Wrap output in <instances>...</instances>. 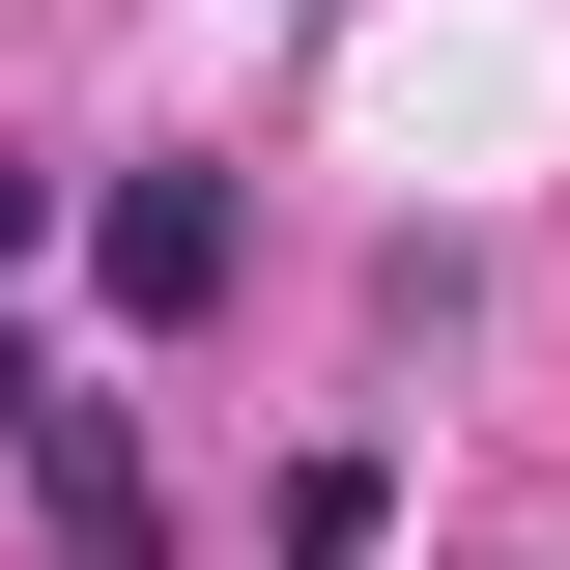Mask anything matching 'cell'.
Here are the masks:
<instances>
[{
	"label": "cell",
	"instance_id": "cell-1",
	"mask_svg": "<svg viewBox=\"0 0 570 570\" xmlns=\"http://www.w3.org/2000/svg\"><path fill=\"white\" fill-rule=\"evenodd\" d=\"M86 257H115V314L171 343V314H228V257H257V228H228V171H115V200H86Z\"/></svg>",
	"mask_w": 570,
	"mask_h": 570
},
{
	"label": "cell",
	"instance_id": "cell-2",
	"mask_svg": "<svg viewBox=\"0 0 570 570\" xmlns=\"http://www.w3.org/2000/svg\"><path fill=\"white\" fill-rule=\"evenodd\" d=\"M29 485H58V542H86V570H142V542H171V485H142V428L86 400V371L29 400Z\"/></svg>",
	"mask_w": 570,
	"mask_h": 570
},
{
	"label": "cell",
	"instance_id": "cell-3",
	"mask_svg": "<svg viewBox=\"0 0 570 570\" xmlns=\"http://www.w3.org/2000/svg\"><path fill=\"white\" fill-rule=\"evenodd\" d=\"M257 542H285V570H371V542H400V456H371V428H343V456H285Z\"/></svg>",
	"mask_w": 570,
	"mask_h": 570
},
{
	"label": "cell",
	"instance_id": "cell-4",
	"mask_svg": "<svg viewBox=\"0 0 570 570\" xmlns=\"http://www.w3.org/2000/svg\"><path fill=\"white\" fill-rule=\"evenodd\" d=\"M0 257H58V171H0Z\"/></svg>",
	"mask_w": 570,
	"mask_h": 570
},
{
	"label": "cell",
	"instance_id": "cell-5",
	"mask_svg": "<svg viewBox=\"0 0 570 570\" xmlns=\"http://www.w3.org/2000/svg\"><path fill=\"white\" fill-rule=\"evenodd\" d=\"M29 400H58V343H0V456H29Z\"/></svg>",
	"mask_w": 570,
	"mask_h": 570
}]
</instances>
